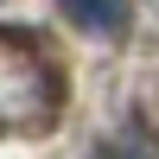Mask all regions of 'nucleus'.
I'll use <instances>...</instances> for the list:
<instances>
[{
  "instance_id": "obj_1",
  "label": "nucleus",
  "mask_w": 159,
  "mask_h": 159,
  "mask_svg": "<svg viewBox=\"0 0 159 159\" xmlns=\"http://www.w3.org/2000/svg\"><path fill=\"white\" fill-rule=\"evenodd\" d=\"M57 108V76L32 45L0 38V127H32Z\"/></svg>"
},
{
  "instance_id": "obj_2",
  "label": "nucleus",
  "mask_w": 159,
  "mask_h": 159,
  "mask_svg": "<svg viewBox=\"0 0 159 159\" xmlns=\"http://www.w3.org/2000/svg\"><path fill=\"white\" fill-rule=\"evenodd\" d=\"M64 13H70V25H83V32L96 38H121L127 32V0H64Z\"/></svg>"
},
{
  "instance_id": "obj_3",
  "label": "nucleus",
  "mask_w": 159,
  "mask_h": 159,
  "mask_svg": "<svg viewBox=\"0 0 159 159\" xmlns=\"http://www.w3.org/2000/svg\"><path fill=\"white\" fill-rule=\"evenodd\" d=\"M96 159H153V153L140 147V140H127V134H115V140H102V147H96Z\"/></svg>"
}]
</instances>
